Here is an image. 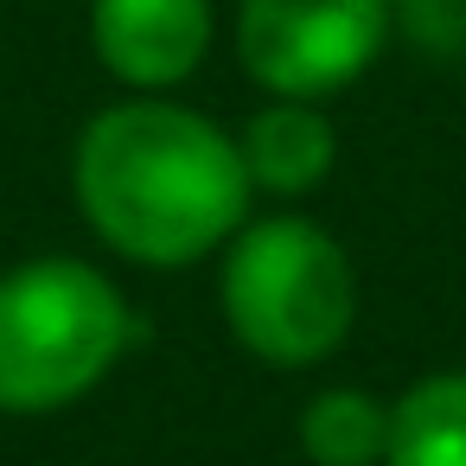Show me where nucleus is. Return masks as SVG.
Segmentation results:
<instances>
[{
	"label": "nucleus",
	"instance_id": "nucleus-1",
	"mask_svg": "<svg viewBox=\"0 0 466 466\" xmlns=\"http://www.w3.org/2000/svg\"><path fill=\"white\" fill-rule=\"evenodd\" d=\"M249 192L243 147L179 103H116L77 141V211L147 268H186L230 243Z\"/></svg>",
	"mask_w": 466,
	"mask_h": 466
},
{
	"label": "nucleus",
	"instance_id": "nucleus-2",
	"mask_svg": "<svg viewBox=\"0 0 466 466\" xmlns=\"http://www.w3.org/2000/svg\"><path fill=\"white\" fill-rule=\"evenodd\" d=\"M128 345V300L90 262L39 256L0 275V409L7 415L77 402Z\"/></svg>",
	"mask_w": 466,
	"mask_h": 466
},
{
	"label": "nucleus",
	"instance_id": "nucleus-3",
	"mask_svg": "<svg viewBox=\"0 0 466 466\" xmlns=\"http://www.w3.org/2000/svg\"><path fill=\"white\" fill-rule=\"evenodd\" d=\"M224 319L275 370H307L332 358L358 319V275L339 237L307 218L243 224L224 249Z\"/></svg>",
	"mask_w": 466,
	"mask_h": 466
},
{
	"label": "nucleus",
	"instance_id": "nucleus-4",
	"mask_svg": "<svg viewBox=\"0 0 466 466\" xmlns=\"http://www.w3.org/2000/svg\"><path fill=\"white\" fill-rule=\"evenodd\" d=\"M390 20V0H243L237 58L268 96L319 103L383 58Z\"/></svg>",
	"mask_w": 466,
	"mask_h": 466
},
{
	"label": "nucleus",
	"instance_id": "nucleus-5",
	"mask_svg": "<svg viewBox=\"0 0 466 466\" xmlns=\"http://www.w3.org/2000/svg\"><path fill=\"white\" fill-rule=\"evenodd\" d=\"M90 46L122 84L167 90L192 77L211 46V0H96Z\"/></svg>",
	"mask_w": 466,
	"mask_h": 466
},
{
	"label": "nucleus",
	"instance_id": "nucleus-6",
	"mask_svg": "<svg viewBox=\"0 0 466 466\" xmlns=\"http://www.w3.org/2000/svg\"><path fill=\"white\" fill-rule=\"evenodd\" d=\"M237 147H243L249 186H262V192H275V198H300V192H313V186L332 173L339 135H332V122H326L313 103L275 96L262 116H249V128H243Z\"/></svg>",
	"mask_w": 466,
	"mask_h": 466
},
{
	"label": "nucleus",
	"instance_id": "nucleus-7",
	"mask_svg": "<svg viewBox=\"0 0 466 466\" xmlns=\"http://www.w3.org/2000/svg\"><path fill=\"white\" fill-rule=\"evenodd\" d=\"M383 466H466V370H434L390 402Z\"/></svg>",
	"mask_w": 466,
	"mask_h": 466
},
{
	"label": "nucleus",
	"instance_id": "nucleus-8",
	"mask_svg": "<svg viewBox=\"0 0 466 466\" xmlns=\"http://www.w3.org/2000/svg\"><path fill=\"white\" fill-rule=\"evenodd\" d=\"M390 447V402L370 390H319L300 409V453L313 466H383Z\"/></svg>",
	"mask_w": 466,
	"mask_h": 466
}]
</instances>
